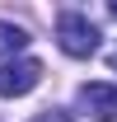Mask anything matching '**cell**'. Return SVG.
<instances>
[{"instance_id": "4", "label": "cell", "mask_w": 117, "mask_h": 122, "mask_svg": "<svg viewBox=\"0 0 117 122\" xmlns=\"http://www.w3.org/2000/svg\"><path fill=\"white\" fill-rule=\"evenodd\" d=\"M24 47H28V33L19 24H0V56H19Z\"/></svg>"}, {"instance_id": "5", "label": "cell", "mask_w": 117, "mask_h": 122, "mask_svg": "<svg viewBox=\"0 0 117 122\" xmlns=\"http://www.w3.org/2000/svg\"><path fill=\"white\" fill-rule=\"evenodd\" d=\"M112 19H117V0H112Z\"/></svg>"}, {"instance_id": "2", "label": "cell", "mask_w": 117, "mask_h": 122, "mask_svg": "<svg viewBox=\"0 0 117 122\" xmlns=\"http://www.w3.org/2000/svg\"><path fill=\"white\" fill-rule=\"evenodd\" d=\"M38 80H42V61H33V56L5 61L0 66V99H24L28 89H38Z\"/></svg>"}, {"instance_id": "6", "label": "cell", "mask_w": 117, "mask_h": 122, "mask_svg": "<svg viewBox=\"0 0 117 122\" xmlns=\"http://www.w3.org/2000/svg\"><path fill=\"white\" fill-rule=\"evenodd\" d=\"M112 71H117V56H112Z\"/></svg>"}, {"instance_id": "3", "label": "cell", "mask_w": 117, "mask_h": 122, "mask_svg": "<svg viewBox=\"0 0 117 122\" xmlns=\"http://www.w3.org/2000/svg\"><path fill=\"white\" fill-rule=\"evenodd\" d=\"M80 103L89 108V117H98V122H117V85L94 80V85H84V89H80Z\"/></svg>"}, {"instance_id": "1", "label": "cell", "mask_w": 117, "mask_h": 122, "mask_svg": "<svg viewBox=\"0 0 117 122\" xmlns=\"http://www.w3.org/2000/svg\"><path fill=\"white\" fill-rule=\"evenodd\" d=\"M56 42L66 56H94L98 52V28L84 14H61L56 19Z\"/></svg>"}]
</instances>
